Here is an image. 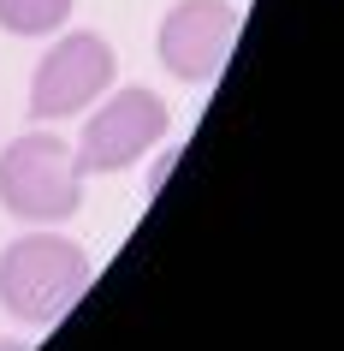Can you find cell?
Masks as SVG:
<instances>
[{
    "instance_id": "cell-1",
    "label": "cell",
    "mask_w": 344,
    "mask_h": 351,
    "mask_svg": "<svg viewBox=\"0 0 344 351\" xmlns=\"http://www.w3.org/2000/svg\"><path fill=\"white\" fill-rule=\"evenodd\" d=\"M90 280H95L90 250L66 232L42 226V232H24L0 250V310L12 322L48 328L90 292Z\"/></svg>"
},
{
    "instance_id": "cell-2",
    "label": "cell",
    "mask_w": 344,
    "mask_h": 351,
    "mask_svg": "<svg viewBox=\"0 0 344 351\" xmlns=\"http://www.w3.org/2000/svg\"><path fill=\"white\" fill-rule=\"evenodd\" d=\"M0 208L24 226H59L83 208V167L54 131H24L0 149Z\"/></svg>"
},
{
    "instance_id": "cell-3",
    "label": "cell",
    "mask_w": 344,
    "mask_h": 351,
    "mask_svg": "<svg viewBox=\"0 0 344 351\" xmlns=\"http://www.w3.org/2000/svg\"><path fill=\"white\" fill-rule=\"evenodd\" d=\"M107 90H113V42L101 30H72L42 54L36 77H30V119L83 113Z\"/></svg>"
},
{
    "instance_id": "cell-4",
    "label": "cell",
    "mask_w": 344,
    "mask_h": 351,
    "mask_svg": "<svg viewBox=\"0 0 344 351\" xmlns=\"http://www.w3.org/2000/svg\"><path fill=\"white\" fill-rule=\"evenodd\" d=\"M161 131H166V101L143 84H131V90H113V101L95 108V119L83 125L72 155L83 167V179L90 173H119V167L143 161L161 143Z\"/></svg>"
},
{
    "instance_id": "cell-5",
    "label": "cell",
    "mask_w": 344,
    "mask_h": 351,
    "mask_svg": "<svg viewBox=\"0 0 344 351\" xmlns=\"http://www.w3.org/2000/svg\"><path fill=\"white\" fill-rule=\"evenodd\" d=\"M232 42H237V6L232 0H178L161 19L155 54L184 84H214L226 54H232Z\"/></svg>"
},
{
    "instance_id": "cell-6",
    "label": "cell",
    "mask_w": 344,
    "mask_h": 351,
    "mask_svg": "<svg viewBox=\"0 0 344 351\" xmlns=\"http://www.w3.org/2000/svg\"><path fill=\"white\" fill-rule=\"evenodd\" d=\"M72 19V0H0V30L6 36H54Z\"/></svg>"
},
{
    "instance_id": "cell-7",
    "label": "cell",
    "mask_w": 344,
    "mask_h": 351,
    "mask_svg": "<svg viewBox=\"0 0 344 351\" xmlns=\"http://www.w3.org/2000/svg\"><path fill=\"white\" fill-rule=\"evenodd\" d=\"M172 167H178V149H166L161 161L148 167V197H161V185H166V173H172Z\"/></svg>"
},
{
    "instance_id": "cell-8",
    "label": "cell",
    "mask_w": 344,
    "mask_h": 351,
    "mask_svg": "<svg viewBox=\"0 0 344 351\" xmlns=\"http://www.w3.org/2000/svg\"><path fill=\"white\" fill-rule=\"evenodd\" d=\"M0 351H30V346H18V339H0Z\"/></svg>"
}]
</instances>
